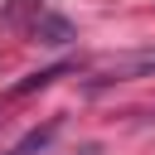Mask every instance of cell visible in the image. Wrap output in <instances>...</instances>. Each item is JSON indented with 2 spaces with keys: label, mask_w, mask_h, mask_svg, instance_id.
I'll return each mask as SVG.
<instances>
[{
  "label": "cell",
  "mask_w": 155,
  "mask_h": 155,
  "mask_svg": "<svg viewBox=\"0 0 155 155\" xmlns=\"http://www.w3.org/2000/svg\"><path fill=\"white\" fill-rule=\"evenodd\" d=\"M150 73H155V48H136V53L111 58L97 73V82H131V78H150Z\"/></svg>",
  "instance_id": "1"
},
{
  "label": "cell",
  "mask_w": 155,
  "mask_h": 155,
  "mask_svg": "<svg viewBox=\"0 0 155 155\" xmlns=\"http://www.w3.org/2000/svg\"><path fill=\"white\" fill-rule=\"evenodd\" d=\"M29 29H34V39H39V44H68V39H78V34H73V24H68L63 15H34V24H29Z\"/></svg>",
  "instance_id": "2"
},
{
  "label": "cell",
  "mask_w": 155,
  "mask_h": 155,
  "mask_svg": "<svg viewBox=\"0 0 155 155\" xmlns=\"http://www.w3.org/2000/svg\"><path fill=\"white\" fill-rule=\"evenodd\" d=\"M63 73H68V63H53V68H44V73H29L24 82H15V87H10V97H24V92H34V87H48V82H53V78H63Z\"/></svg>",
  "instance_id": "3"
},
{
  "label": "cell",
  "mask_w": 155,
  "mask_h": 155,
  "mask_svg": "<svg viewBox=\"0 0 155 155\" xmlns=\"http://www.w3.org/2000/svg\"><path fill=\"white\" fill-rule=\"evenodd\" d=\"M82 155H97V150H82Z\"/></svg>",
  "instance_id": "4"
}]
</instances>
